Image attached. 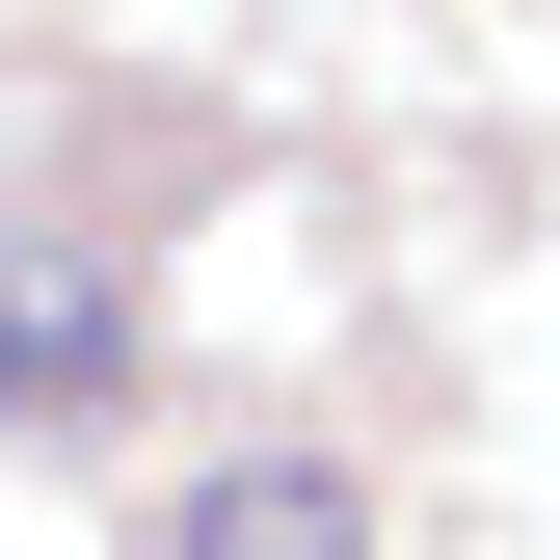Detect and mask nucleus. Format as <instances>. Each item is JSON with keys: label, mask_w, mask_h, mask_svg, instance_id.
I'll use <instances>...</instances> for the list:
<instances>
[{"label": "nucleus", "mask_w": 560, "mask_h": 560, "mask_svg": "<svg viewBox=\"0 0 560 560\" xmlns=\"http://www.w3.org/2000/svg\"><path fill=\"white\" fill-rule=\"evenodd\" d=\"M133 400V294L81 241H0V428H107Z\"/></svg>", "instance_id": "1"}, {"label": "nucleus", "mask_w": 560, "mask_h": 560, "mask_svg": "<svg viewBox=\"0 0 560 560\" xmlns=\"http://www.w3.org/2000/svg\"><path fill=\"white\" fill-rule=\"evenodd\" d=\"M161 560H374V480H347V454H214L161 508Z\"/></svg>", "instance_id": "2"}]
</instances>
